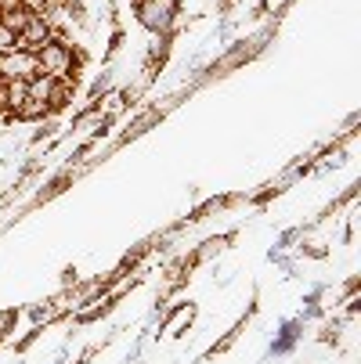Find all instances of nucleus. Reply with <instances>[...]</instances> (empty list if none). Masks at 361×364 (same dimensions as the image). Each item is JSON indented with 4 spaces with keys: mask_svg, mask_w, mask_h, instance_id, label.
I'll list each match as a JSON object with an SVG mask.
<instances>
[{
    "mask_svg": "<svg viewBox=\"0 0 361 364\" xmlns=\"http://www.w3.org/2000/svg\"><path fill=\"white\" fill-rule=\"evenodd\" d=\"M19 321V310H4V314H0V336L4 332H11V325Z\"/></svg>",
    "mask_w": 361,
    "mask_h": 364,
    "instance_id": "nucleus-6",
    "label": "nucleus"
},
{
    "mask_svg": "<svg viewBox=\"0 0 361 364\" xmlns=\"http://www.w3.org/2000/svg\"><path fill=\"white\" fill-rule=\"evenodd\" d=\"M174 0H148V4H141L137 18L152 29V33H167L170 29V18H174Z\"/></svg>",
    "mask_w": 361,
    "mask_h": 364,
    "instance_id": "nucleus-4",
    "label": "nucleus"
},
{
    "mask_svg": "<svg viewBox=\"0 0 361 364\" xmlns=\"http://www.w3.org/2000/svg\"><path fill=\"white\" fill-rule=\"evenodd\" d=\"M22 8H29V11H36V15H47V0H19Z\"/></svg>",
    "mask_w": 361,
    "mask_h": 364,
    "instance_id": "nucleus-7",
    "label": "nucleus"
},
{
    "mask_svg": "<svg viewBox=\"0 0 361 364\" xmlns=\"http://www.w3.org/2000/svg\"><path fill=\"white\" fill-rule=\"evenodd\" d=\"M33 15H36V11H29V8H22V4H19L15 11H8V15H0V26H4V29H11V33L19 36V33H22V29L29 26V18H33Z\"/></svg>",
    "mask_w": 361,
    "mask_h": 364,
    "instance_id": "nucleus-5",
    "label": "nucleus"
},
{
    "mask_svg": "<svg viewBox=\"0 0 361 364\" xmlns=\"http://www.w3.org/2000/svg\"><path fill=\"white\" fill-rule=\"evenodd\" d=\"M0 76H4V80H22V83H29L33 76H40V62H36L33 50L11 47V50H4V55H0Z\"/></svg>",
    "mask_w": 361,
    "mask_h": 364,
    "instance_id": "nucleus-2",
    "label": "nucleus"
},
{
    "mask_svg": "<svg viewBox=\"0 0 361 364\" xmlns=\"http://www.w3.org/2000/svg\"><path fill=\"white\" fill-rule=\"evenodd\" d=\"M51 40H55V26H51V15H33L29 26L15 36V47H19V50H33V55H36V50H40L43 43H51Z\"/></svg>",
    "mask_w": 361,
    "mask_h": 364,
    "instance_id": "nucleus-3",
    "label": "nucleus"
},
{
    "mask_svg": "<svg viewBox=\"0 0 361 364\" xmlns=\"http://www.w3.org/2000/svg\"><path fill=\"white\" fill-rule=\"evenodd\" d=\"M19 8V0H0V15H8V11H15Z\"/></svg>",
    "mask_w": 361,
    "mask_h": 364,
    "instance_id": "nucleus-8",
    "label": "nucleus"
},
{
    "mask_svg": "<svg viewBox=\"0 0 361 364\" xmlns=\"http://www.w3.org/2000/svg\"><path fill=\"white\" fill-rule=\"evenodd\" d=\"M36 62H40V76L62 80V83H73L76 73H80V55L73 50V43H66L62 36H55L51 43H43V47L36 50Z\"/></svg>",
    "mask_w": 361,
    "mask_h": 364,
    "instance_id": "nucleus-1",
    "label": "nucleus"
}]
</instances>
